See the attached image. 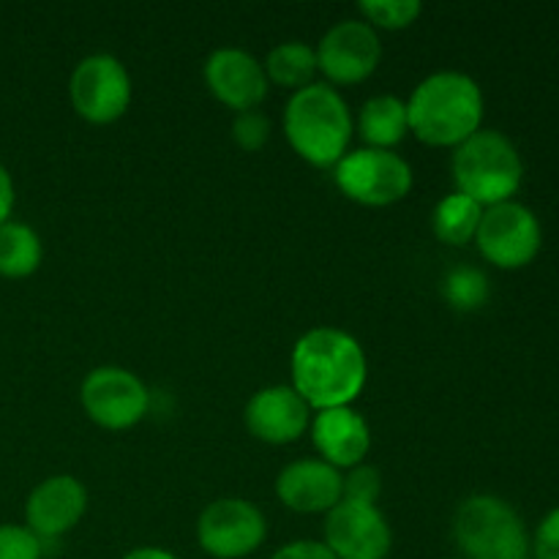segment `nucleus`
<instances>
[{"label": "nucleus", "mask_w": 559, "mask_h": 559, "mask_svg": "<svg viewBox=\"0 0 559 559\" xmlns=\"http://www.w3.org/2000/svg\"><path fill=\"white\" fill-rule=\"evenodd\" d=\"M293 388L311 409L353 407L364 393L369 364L358 338L338 328H311L295 342Z\"/></svg>", "instance_id": "1"}, {"label": "nucleus", "mask_w": 559, "mask_h": 559, "mask_svg": "<svg viewBox=\"0 0 559 559\" xmlns=\"http://www.w3.org/2000/svg\"><path fill=\"white\" fill-rule=\"evenodd\" d=\"M409 131L431 147H459L480 131L484 93L469 74L437 71L426 76L407 102Z\"/></svg>", "instance_id": "2"}, {"label": "nucleus", "mask_w": 559, "mask_h": 559, "mask_svg": "<svg viewBox=\"0 0 559 559\" xmlns=\"http://www.w3.org/2000/svg\"><path fill=\"white\" fill-rule=\"evenodd\" d=\"M284 134L311 167H336L353 140V115L342 93L328 82H311L293 93L284 109Z\"/></svg>", "instance_id": "3"}, {"label": "nucleus", "mask_w": 559, "mask_h": 559, "mask_svg": "<svg viewBox=\"0 0 559 559\" xmlns=\"http://www.w3.org/2000/svg\"><path fill=\"white\" fill-rule=\"evenodd\" d=\"M451 173L456 191L467 194L480 207H491L516 194L524 178V164L516 145L506 134L480 129L453 151Z\"/></svg>", "instance_id": "4"}, {"label": "nucleus", "mask_w": 559, "mask_h": 559, "mask_svg": "<svg viewBox=\"0 0 559 559\" xmlns=\"http://www.w3.org/2000/svg\"><path fill=\"white\" fill-rule=\"evenodd\" d=\"M453 540L464 559H530L522 516L495 495H473L459 506Z\"/></svg>", "instance_id": "5"}, {"label": "nucleus", "mask_w": 559, "mask_h": 559, "mask_svg": "<svg viewBox=\"0 0 559 559\" xmlns=\"http://www.w3.org/2000/svg\"><path fill=\"white\" fill-rule=\"evenodd\" d=\"M333 180L338 191L358 205L385 207L409 194L413 167L393 151L360 147L333 167Z\"/></svg>", "instance_id": "6"}, {"label": "nucleus", "mask_w": 559, "mask_h": 559, "mask_svg": "<svg viewBox=\"0 0 559 559\" xmlns=\"http://www.w3.org/2000/svg\"><path fill=\"white\" fill-rule=\"evenodd\" d=\"M69 96L74 112L87 123H115L131 104V76L112 55H87L71 71Z\"/></svg>", "instance_id": "7"}, {"label": "nucleus", "mask_w": 559, "mask_h": 559, "mask_svg": "<svg viewBox=\"0 0 559 559\" xmlns=\"http://www.w3.org/2000/svg\"><path fill=\"white\" fill-rule=\"evenodd\" d=\"M80 402L93 424L107 431H123L145 418L151 393L134 371L98 366L82 380Z\"/></svg>", "instance_id": "8"}, {"label": "nucleus", "mask_w": 559, "mask_h": 559, "mask_svg": "<svg viewBox=\"0 0 559 559\" xmlns=\"http://www.w3.org/2000/svg\"><path fill=\"white\" fill-rule=\"evenodd\" d=\"M540 240V222L527 205L522 202H500V205L484 207V218L475 233L480 254L497 267L516 271V267L530 265L538 257Z\"/></svg>", "instance_id": "9"}, {"label": "nucleus", "mask_w": 559, "mask_h": 559, "mask_svg": "<svg viewBox=\"0 0 559 559\" xmlns=\"http://www.w3.org/2000/svg\"><path fill=\"white\" fill-rule=\"evenodd\" d=\"M267 538V522L257 506L240 497L211 502L197 519V540L216 559H243L254 555Z\"/></svg>", "instance_id": "10"}, {"label": "nucleus", "mask_w": 559, "mask_h": 559, "mask_svg": "<svg viewBox=\"0 0 559 559\" xmlns=\"http://www.w3.org/2000/svg\"><path fill=\"white\" fill-rule=\"evenodd\" d=\"M314 52L317 71L328 76V85H358L380 66L382 44L369 22L344 20L320 38Z\"/></svg>", "instance_id": "11"}, {"label": "nucleus", "mask_w": 559, "mask_h": 559, "mask_svg": "<svg viewBox=\"0 0 559 559\" xmlns=\"http://www.w3.org/2000/svg\"><path fill=\"white\" fill-rule=\"evenodd\" d=\"M322 544L336 559H385L391 555L393 533L377 506L342 500L328 511Z\"/></svg>", "instance_id": "12"}, {"label": "nucleus", "mask_w": 559, "mask_h": 559, "mask_svg": "<svg viewBox=\"0 0 559 559\" xmlns=\"http://www.w3.org/2000/svg\"><path fill=\"white\" fill-rule=\"evenodd\" d=\"M205 85L224 107L235 112L257 109L267 96L265 66L251 52L238 47H222L205 60Z\"/></svg>", "instance_id": "13"}, {"label": "nucleus", "mask_w": 559, "mask_h": 559, "mask_svg": "<svg viewBox=\"0 0 559 559\" xmlns=\"http://www.w3.org/2000/svg\"><path fill=\"white\" fill-rule=\"evenodd\" d=\"M87 511V491L74 475H52L31 491L25 502L27 530L38 540L63 538L82 522Z\"/></svg>", "instance_id": "14"}, {"label": "nucleus", "mask_w": 559, "mask_h": 559, "mask_svg": "<svg viewBox=\"0 0 559 559\" xmlns=\"http://www.w3.org/2000/svg\"><path fill=\"white\" fill-rule=\"evenodd\" d=\"M246 429L267 445H289L311 426V407L293 385L257 391L246 404Z\"/></svg>", "instance_id": "15"}, {"label": "nucleus", "mask_w": 559, "mask_h": 559, "mask_svg": "<svg viewBox=\"0 0 559 559\" xmlns=\"http://www.w3.org/2000/svg\"><path fill=\"white\" fill-rule=\"evenodd\" d=\"M276 495L295 513H328L344 500V475L322 459H298L278 473Z\"/></svg>", "instance_id": "16"}, {"label": "nucleus", "mask_w": 559, "mask_h": 559, "mask_svg": "<svg viewBox=\"0 0 559 559\" xmlns=\"http://www.w3.org/2000/svg\"><path fill=\"white\" fill-rule=\"evenodd\" d=\"M311 442L322 462L342 473L364 464L371 448V429L364 415L353 407L320 409L311 418Z\"/></svg>", "instance_id": "17"}, {"label": "nucleus", "mask_w": 559, "mask_h": 559, "mask_svg": "<svg viewBox=\"0 0 559 559\" xmlns=\"http://www.w3.org/2000/svg\"><path fill=\"white\" fill-rule=\"evenodd\" d=\"M407 102L399 96H371L358 115V134L369 147L391 151L407 136Z\"/></svg>", "instance_id": "18"}, {"label": "nucleus", "mask_w": 559, "mask_h": 559, "mask_svg": "<svg viewBox=\"0 0 559 559\" xmlns=\"http://www.w3.org/2000/svg\"><path fill=\"white\" fill-rule=\"evenodd\" d=\"M44 257L36 229L22 222L0 224V276L25 278L38 271Z\"/></svg>", "instance_id": "19"}, {"label": "nucleus", "mask_w": 559, "mask_h": 559, "mask_svg": "<svg viewBox=\"0 0 559 559\" xmlns=\"http://www.w3.org/2000/svg\"><path fill=\"white\" fill-rule=\"evenodd\" d=\"M480 218H484V207L469 200L467 194H462V191H453V194L442 197L440 205L435 207L431 227H435V235L442 243L464 246L475 238Z\"/></svg>", "instance_id": "20"}, {"label": "nucleus", "mask_w": 559, "mask_h": 559, "mask_svg": "<svg viewBox=\"0 0 559 559\" xmlns=\"http://www.w3.org/2000/svg\"><path fill=\"white\" fill-rule=\"evenodd\" d=\"M267 82H276L278 87L300 91L311 85L317 74V52L314 47L304 41H284L267 52L265 63Z\"/></svg>", "instance_id": "21"}, {"label": "nucleus", "mask_w": 559, "mask_h": 559, "mask_svg": "<svg viewBox=\"0 0 559 559\" xmlns=\"http://www.w3.org/2000/svg\"><path fill=\"white\" fill-rule=\"evenodd\" d=\"M442 293H445V300L453 309H480L486 298H489V278L480 271H475V267H456L453 273H448Z\"/></svg>", "instance_id": "22"}, {"label": "nucleus", "mask_w": 559, "mask_h": 559, "mask_svg": "<svg viewBox=\"0 0 559 559\" xmlns=\"http://www.w3.org/2000/svg\"><path fill=\"white\" fill-rule=\"evenodd\" d=\"M358 11L371 27L402 31V27L418 22L424 5H420V0H360Z\"/></svg>", "instance_id": "23"}, {"label": "nucleus", "mask_w": 559, "mask_h": 559, "mask_svg": "<svg viewBox=\"0 0 559 559\" xmlns=\"http://www.w3.org/2000/svg\"><path fill=\"white\" fill-rule=\"evenodd\" d=\"M233 140L235 145L249 153L262 151L267 145V140H271V120L260 109L238 112L233 120Z\"/></svg>", "instance_id": "24"}, {"label": "nucleus", "mask_w": 559, "mask_h": 559, "mask_svg": "<svg viewBox=\"0 0 559 559\" xmlns=\"http://www.w3.org/2000/svg\"><path fill=\"white\" fill-rule=\"evenodd\" d=\"M382 495V475L371 464H358L344 475V500L364 502V506H377Z\"/></svg>", "instance_id": "25"}, {"label": "nucleus", "mask_w": 559, "mask_h": 559, "mask_svg": "<svg viewBox=\"0 0 559 559\" xmlns=\"http://www.w3.org/2000/svg\"><path fill=\"white\" fill-rule=\"evenodd\" d=\"M41 546L27 527L0 524V559H41Z\"/></svg>", "instance_id": "26"}, {"label": "nucleus", "mask_w": 559, "mask_h": 559, "mask_svg": "<svg viewBox=\"0 0 559 559\" xmlns=\"http://www.w3.org/2000/svg\"><path fill=\"white\" fill-rule=\"evenodd\" d=\"M530 549H533L535 559H559V508L538 524Z\"/></svg>", "instance_id": "27"}, {"label": "nucleus", "mask_w": 559, "mask_h": 559, "mask_svg": "<svg viewBox=\"0 0 559 559\" xmlns=\"http://www.w3.org/2000/svg\"><path fill=\"white\" fill-rule=\"evenodd\" d=\"M271 559H336L322 540H293L282 546Z\"/></svg>", "instance_id": "28"}, {"label": "nucleus", "mask_w": 559, "mask_h": 559, "mask_svg": "<svg viewBox=\"0 0 559 559\" xmlns=\"http://www.w3.org/2000/svg\"><path fill=\"white\" fill-rule=\"evenodd\" d=\"M14 180H11L9 169L0 164V224L11 222V211H14Z\"/></svg>", "instance_id": "29"}, {"label": "nucleus", "mask_w": 559, "mask_h": 559, "mask_svg": "<svg viewBox=\"0 0 559 559\" xmlns=\"http://www.w3.org/2000/svg\"><path fill=\"white\" fill-rule=\"evenodd\" d=\"M120 559H178V557L167 549H158V546H140V549H131L129 555H123Z\"/></svg>", "instance_id": "30"}]
</instances>
